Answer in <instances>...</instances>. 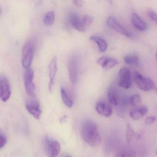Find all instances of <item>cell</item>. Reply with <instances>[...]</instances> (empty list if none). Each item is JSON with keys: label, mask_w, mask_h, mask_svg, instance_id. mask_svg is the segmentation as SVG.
Here are the masks:
<instances>
[{"label": "cell", "mask_w": 157, "mask_h": 157, "mask_svg": "<svg viewBox=\"0 0 157 157\" xmlns=\"http://www.w3.org/2000/svg\"><path fill=\"white\" fill-rule=\"evenodd\" d=\"M55 13L51 11L47 13L44 17V21L46 25L50 26L53 25L55 22Z\"/></svg>", "instance_id": "obj_22"}, {"label": "cell", "mask_w": 157, "mask_h": 157, "mask_svg": "<svg viewBox=\"0 0 157 157\" xmlns=\"http://www.w3.org/2000/svg\"><path fill=\"white\" fill-rule=\"evenodd\" d=\"M82 20L86 27L90 26L93 21V18L89 15H86L82 17Z\"/></svg>", "instance_id": "obj_25"}, {"label": "cell", "mask_w": 157, "mask_h": 157, "mask_svg": "<svg viewBox=\"0 0 157 157\" xmlns=\"http://www.w3.org/2000/svg\"><path fill=\"white\" fill-rule=\"evenodd\" d=\"M119 80L118 84L121 88L127 90L132 86V82L130 70L128 68H122L118 72Z\"/></svg>", "instance_id": "obj_5"}, {"label": "cell", "mask_w": 157, "mask_h": 157, "mask_svg": "<svg viewBox=\"0 0 157 157\" xmlns=\"http://www.w3.org/2000/svg\"><path fill=\"white\" fill-rule=\"evenodd\" d=\"M69 22L73 28L79 32H85L87 28L82 18H80L78 14L74 13H72L70 15Z\"/></svg>", "instance_id": "obj_11"}, {"label": "cell", "mask_w": 157, "mask_h": 157, "mask_svg": "<svg viewBox=\"0 0 157 157\" xmlns=\"http://www.w3.org/2000/svg\"><path fill=\"white\" fill-rule=\"evenodd\" d=\"M156 59H157V53H156Z\"/></svg>", "instance_id": "obj_30"}, {"label": "cell", "mask_w": 157, "mask_h": 157, "mask_svg": "<svg viewBox=\"0 0 157 157\" xmlns=\"http://www.w3.org/2000/svg\"><path fill=\"white\" fill-rule=\"evenodd\" d=\"M61 95L64 104L69 108L72 107L73 105V101L65 88H61Z\"/></svg>", "instance_id": "obj_18"}, {"label": "cell", "mask_w": 157, "mask_h": 157, "mask_svg": "<svg viewBox=\"0 0 157 157\" xmlns=\"http://www.w3.org/2000/svg\"><path fill=\"white\" fill-rule=\"evenodd\" d=\"M136 134L134 129L129 124H128L126 127V138L128 143L133 142L135 140Z\"/></svg>", "instance_id": "obj_20"}, {"label": "cell", "mask_w": 157, "mask_h": 157, "mask_svg": "<svg viewBox=\"0 0 157 157\" xmlns=\"http://www.w3.org/2000/svg\"><path fill=\"white\" fill-rule=\"evenodd\" d=\"M156 155H157V152H156Z\"/></svg>", "instance_id": "obj_32"}, {"label": "cell", "mask_w": 157, "mask_h": 157, "mask_svg": "<svg viewBox=\"0 0 157 157\" xmlns=\"http://www.w3.org/2000/svg\"><path fill=\"white\" fill-rule=\"evenodd\" d=\"M124 61L129 65L138 66L139 64V59L136 55H127L124 58Z\"/></svg>", "instance_id": "obj_19"}, {"label": "cell", "mask_w": 157, "mask_h": 157, "mask_svg": "<svg viewBox=\"0 0 157 157\" xmlns=\"http://www.w3.org/2000/svg\"><path fill=\"white\" fill-rule=\"evenodd\" d=\"M156 118L154 116L148 117L145 119V124L147 125L152 124L156 121Z\"/></svg>", "instance_id": "obj_28"}, {"label": "cell", "mask_w": 157, "mask_h": 157, "mask_svg": "<svg viewBox=\"0 0 157 157\" xmlns=\"http://www.w3.org/2000/svg\"><path fill=\"white\" fill-rule=\"evenodd\" d=\"M95 109L97 113L105 117H109L113 113L112 107L104 101H99L96 103Z\"/></svg>", "instance_id": "obj_14"}, {"label": "cell", "mask_w": 157, "mask_h": 157, "mask_svg": "<svg viewBox=\"0 0 157 157\" xmlns=\"http://www.w3.org/2000/svg\"><path fill=\"white\" fill-rule=\"evenodd\" d=\"M67 69L71 82L75 84L78 80V62L76 57L72 56L69 59Z\"/></svg>", "instance_id": "obj_8"}, {"label": "cell", "mask_w": 157, "mask_h": 157, "mask_svg": "<svg viewBox=\"0 0 157 157\" xmlns=\"http://www.w3.org/2000/svg\"><path fill=\"white\" fill-rule=\"evenodd\" d=\"M26 109L36 119H39L41 116V110L39 103L36 100L28 101L25 104Z\"/></svg>", "instance_id": "obj_12"}, {"label": "cell", "mask_w": 157, "mask_h": 157, "mask_svg": "<svg viewBox=\"0 0 157 157\" xmlns=\"http://www.w3.org/2000/svg\"><path fill=\"white\" fill-rule=\"evenodd\" d=\"M148 15L152 21L157 24V13L152 10H149L148 11Z\"/></svg>", "instance_id": "obj_27"}, {"label": "cell", "mask_w": 157, "mask_h": 157, "mask_svg": "<svg viewBox=\"0 0 157 157\" xmlns=\"http://www.w3.org/2000/svg\"><path fill=\"white\" fill-rule=\"evenodd\" d=\"M83 2L82 1H79V0H75L73 1V3L76 7H81L83 5Z\"/></svg>", "instance_id": "obj_29"}, {"label": "cell", "mask_w": 157, "mask_h": 157, "mask_svg": "<svg viewBox=\"0 0 157 157\" xmlns=\"http://www.w3.org/2000/svg\"><path fill=\"white\" fill-rule=\"evenodd\" d=\"M11 95V89L9 81L6 77L2 76L0 78V98L3 102L9 100Z\"/></svg>", "instance_id": "obj_9"}, {"label": "cell", "mask_w": 157, "mask_h": 157, "mask_svg": "<svg viewBox=\"0 0 157 157\" xmlns=\"http://www.w3.org/2000/svg\"><path fill=\"white\" fill-rule=\"evenodd\" d=\"M108 98L109 102L112 105H117L119 103V99L114 90L110 89L108 92Z\"/></svg>", "instance_id": "obj_21"}, {"label": "cell", "mask_w": 157, "mask_h": 157, "mask_svg": "<svg viewBox=\"0 0 157 157\" xmlns=\"http://www.w3.org/2000/svg\"><path fill=\"white\" fill-rule=\"evenodd\" d=\"M148 111L147 107L142 106L131 110L129 113V116L134 120H139L147 113Z\"/></svg>", "instance_id": "obj_16"}, {"label": "cell", "mask_w": 157, "mask_h": 157, "mask_svg": "<svg viewBox=\"0 0 157 157\" xmlns=\"http://www.w3.org/2000/svg\"><path fill=\"white\" fill-rule=\"evenodd\" d=\"M57 58L55 56L50 61L48 67L49 70V77L50 81L48 84V89L50 92H52L54 85H55V78L57 71Z\"/></svg>", "instance_id": "obj_10"}, {"label": "cell", "mask_w": 157, "mask_h": 157, "mask_svg": "<svg viewBox=\"0 0 157 157\" xmlns=\"http://www.w3.org/2000/svg\"><path fill=\"white\" fill-rule=\"evenodd\" d=\"M7 139L6 136L2 133H0V149L2 148L7 143Z\"/></svg>", "instance_id": "obj_26"}, {"label": "cell", "mask_w": 157, "mask_h": 157, "mask_svg": "<svg viewBox=\"0 0 157 157\" xmlns=\"http://www.w3.org/2000/svg\"><path fill=\"white\" fill-rule=\"evenodd\" d=\"M90 39L97 44L100 52L104 53L107 50V44L103 38L96 36H92L90 37Z\"/></svg>", "instance_id": "obj_17"}, {"label": "cell", "mask_w": 157, "mask_h": 157, "mask_svg": "<svg viewBox=\"0 0 157 157\" xmlns=\"http://www.w3.org/2000/svg\"><path fill=\"white\" fill-rule=\"evenodd\" d=\"M131 22L134 27L140 32L147 30V25L145 21L137 13H133L131 14Z\"/></svg>", "instance_id": "obj_15"}, {"label": "cell", "mask_w": 157, "mask_h": 157, "mask_svg": "<svg viewBox=\"0 0 157 157\" xmlns=\"http://www.w3.org/2000/svg\"><path fill=\"white\" fill-rule=\"evenodd\" d=\"M134 80L135 83L140 90L144 91L155 90L157 88L154 82L147 77H145L138 71L134 73Z\"/></svg>", "instance_id": "obj_3"}, {"label": "cell", "mask_w": 157, "mask_h": 157, "mask_svg": "<svg viewBox=\"0 0 157 157\" xmlns=\"http://www.w3.org/2000/svg\"><path fill=\"white\" fill-rule=\"evenodd\" d=\"M129 102L131 106H137L141 103L140 95L138 94H134L129 98Z\"/></svg>", "instance_id": "obj_23"}, {"label": "cell", "mask_w": 157, "mask_h": 157, "mask_svg": "<svg viewBox=\"0 0 157 157\" xmlns=\"http://www.w3.org/2000/svg\"><path fill=\"white\" fill-rule=\"evenodd\" d=\"M34 76V71L32 69L29 68L25 69L24 74L25 87L27 94L32 97L35 95V86L33 82Z\"/></svg>", "instance_id": "obj_4"}, {"label": "cell", "mask_w": 157, "mask_h": 157, "mask_svg": "<svg viewBox=\"0 0 157 157\" xmlns=\"http://www.w3.org/2000/svg\"><path fill=\"white\" fill-rule=\"evenodd\" d=\"M65 157H71L70 156H68V155H67V156H66Z\"/></svg>", "instance_id": "obj_31"}, {"label": "cell", "mask_w": 157, "mask_h": 157, "mask_svg": "<svg viewBox=\"0 0 157 157\" xmlns=\"http://www.w3.org/2000/svg\"><path fill=\"white\" fill-rule=\"evenodd\" d=\"M107 25L109 27L116 31L117 33L124 36L126 37H132L133 34L128 30L126 29L115 18L113 17H110L107 20Z\"/></svg>", "instance_id": "obj_7"}, {"label": "cell", "mask_w": 157, "mask_h": 157, "mask_svg": "<svg viewBox=\"0 0 157 157\" xmlns=\"http://www.w3.org/2000/svg\"><path fill=\"white\" fill-rule=\"evenodd\" d=\"M117 157H136V154L132 151L124 150L118 153Z\"/></svg>", "instance_id": "obj_24"}, {"label": "cell", "mask_w": 157, "mask_h": 157, "mask_svg": "<svg viewBox=\"0 0 157 157\" xmlns=\"http://www.w3.org/2000/svg\"><path fill=\"white\" fill-rule=\"evenodd\" d=\"M46 151L48 157H57L60 152V143L55 140L47 137L45 142Z\"/></svg>", "instance_id": "obj_6"}, {"label": "cell", "mask_w": 157, "mask_h": 157, "mask_svg": "<svg viewBox=\"0 0 157 157\" xmlns=\"http://www.w3.org/2000/svg\"><path fill=\"white\" fill-rule=\"evenodd\" d=\"M35 49V44L32 40L26 41L23 45L22 53L21 63L22 66L25 69L29 68L32 65Z\"/></svg>", "instance_id": "obj_2"}, {"label": "cell", "mask_w": 157, "mask_h": 157, "mask_svg": "<svg viewBox=\"0 0 157 157\" xmlns=\"http://www.w3.org/2000/svg\"><path fill=\"white\" fill-rule=\"evenodd\" d=\"M81 136L83 140L91 147L99 145L101 140L97 125L91 120L85 121L82 124Z\"/></svg>", "instance_id": "obj_1"}, {"label": "cell", "mask_w": 157, "mask_h": 157, "mask_svg": "<svg viewBox=\"0 0 157 157\" xmlns=\"http://www.w3.org/2000/svg\"><path fill=\"white\" fill-rule=\"evenodd\" d=\"M97 63L103 68L106 69L113 68L119 63V61L116 59L106 56L101 57L98 59Z\"/></svg>", "instance_id": "obj_13"}]
</instances>
